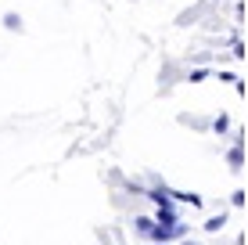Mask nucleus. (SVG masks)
Listing matches in <instances>:
<instances>
[{
	"instance_id": "3",
	"label": "nucleus",
	"mask_w": 248,
	"mask_h": 245,
	"mask_svg": "<svg viewBox=\"0 0 248 245\" xmlns=\"http://www.w3.org/2000/svg\"><path fill=\"white\" fill-rule=\"evenodd\" d=\"M4 25H7V29H22V22H18V15H7V18H4Z\"/></svg>"
},
{
	"instance_id": "1",
	"label": "nucleus",
	"mask_w": 248,
	"mask_h": 245,
	"mask_svg": "<svg viewBox=\"0 0 248 245\" xmlns=\"http://www.w3.org/2000/svg\"><path fill=\"white\" fill-rule=\"evenodd\" d=\"M137 231H140V234H151V231H155V220H148V216H140V220H137Z\"/></svg>"
},
{
	"instance_id": "5",
	"label": "nucleus",
	"mask_w": 248,
	"mask_h": 245,
	"mask_svg": "<svg viewBox=\"0 0 248 245\" xmlns=\"http://www.w3.org/2000/svg\"><path fill=\"white\" fill-rule=\"evenodd\" d=\"M155 245H166V242H155Z\"/></svg>"
},
{
	"instance_id": "2",
	"label": "nucleus",
	"mask_w": 248,
	"mask_h": 245,
	"mask_svg": "<svg viewBox=\"0 0 248 245\" xmlns=\"http://www.w3.org/2000/svg\"><path fill=\"white\" fill-rule=\"evenodd\" d=\"M223 227V216H212V220H205V231H219Z\"/></svg>"
},
{
	"instance_id": "4",
	"label": "nucleus",
	"mask_w": 248,
	"mask_h": 245,
	"mask_svg": "<svg viewBox=\"0 0 248 245\" xmlns=\"http://www.w3.org/2000/svg\"><path fill=\"white\" fill-rule=\"evenodd\" d=\"M180 245H194V242H180Z\"/></svg>"
}]
</instances>
